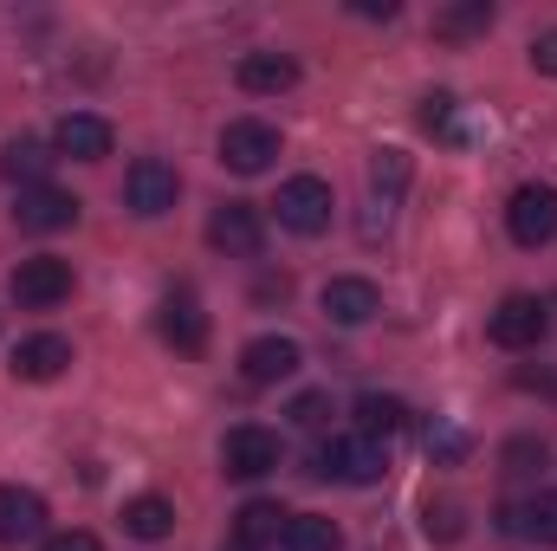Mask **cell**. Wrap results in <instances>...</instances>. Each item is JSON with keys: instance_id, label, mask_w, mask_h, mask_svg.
Instances as JSON below:
<instances>
[{"instance_id": "cell-1", "label": "cell", "mask_w": 557, "mask_h": 551, "mask_svg": "<svg viewBox=\"0 0 557 551\" xmlns=\"http://www.w3.org/2000/svg\"><path fill=\"white\" fill-rule=\"evenodd\" d=\"M311 474L318 480H344V487H376L389 474V448L370 441V434H331V441H318Z\"/></svg>"}, {"instance_id": "cell-2", "label": "cell", "mask_w": 557, "mask_h": 551, "mask_svg": "<svg viewBox=\"0 0 557 551\" xmlns=\"http://www.w3.org/2000/svg\"><path fill=\"white\" fill-rule=\"evenodd\" d=\"M545 331H552V311H545V298H532V292L499 298V311L486 318V338H493L499 351H539Z\"/></svg>"}, {"instance_id": "cell-3", "label": "cell", "mask_w": 557, "mask_h": 551, "mask_svg": "<svg viewBox=\"0 0 557 551\" xmlns=\"http://www.w3.org/2000/svg\"><path fill=\"white\" fill-rule=\"evenodd\" d=\"M278 228H292V234H324L331 228V182L324 175H292L285 188H278Z\"/></svg>"}, {"instance_id": "cell-4", "label": "cell", "mask_w": 557, "mask_h": 551, "mask_svg": "<svg viewBox=\"0 0 557 551\" xmlns=\"http://www.w3.org/2000/svg\"><path fill=\"white\" fill-rule=\"evenodd\" d=\"M506 234H512L519 247L557 241V188L552 182H525V188L506 201Z\"/></svg>"}, {"instance_id": "cell-5", "label": "cell", "mask_w": 557, "mask_h": 551, "mask_svg": "<svg viewBox=\"0 0 557 551\" xmlns=\"http://www.w3.org/2000/svg\"><path fill=\"white\" fill-rule=\"evenodd\" d=\"M278 434L273 428H260V421H240V428H227V441H221V467L234 474V480H267L278 467Z\"/></svg>"}, {"instance_id": "cell-6", "label": "cell", "mask_w": 557, "mask_h": 551, "mask_svg": "<svg viewBox=\"0 0 557 551\" xmlns=\"http://www.w3.org/2000/svg\"><path fill=\"white\" fill-rule=\"evenodd\" d=\"M208 241H214L227 260H260V247H267V221H260L253 201H221V208L208 215Z\"/></svg>"}, {"instance_id": "cell-7", "label": "cell", "mask_w": 557, "mask_h": 551, "mask_svg": "<svg viewBox=\"0 0 557 551\" xmlns=\"http://www.w3.org/2000/svg\"><path fill=\"white\" fill-rule=\"evenodd\" d=\"M273 156H278V131L260 124V118H234V124L221 131V162H227L234 175H267Z\"/></svg>"}, {"instance_id": "cell-8", "label": "cell", "mask_w": 557, "mask_h": 551, "mask_svg": "<svg viewBox=\"0 0 557 551\" xmlns=\"http://www.w3.org/2000/svg\"><path fill=\"white\" fill-rule=\"evenodd\" d=\"M175 195H182V175H175L162 156L131 162V175H124V201H131V215L156 221V215H169V208H175Z\"/></svg>"}, {"instance_id": "cell-9", "label": "cell", "mask_w": 557, "mask_h": 551, "mask_svg": "<svg viewBox=\"0 0 557 551\" xmlns=\"http://www.w3.org/2000/svg\"><path fill=\"white\" fill-rule=\"evenodd\" d=\"M7 292H13L26 311H52V305L72 292V267H65V260H52V254H33V260H20V267H13Z\"/></svg>"}, {"instance_id": "cell-10", "label": "cell", "mask_w": 557, "mask_h": 551, "mask_svg": "<svg viewBox=\"0 0 557 551\" xmlns=\"http://www.w3.org/2000/svg\"><path fill=\"white\" fill-rule=\"evenodd\" d=\"M13 221H20L26 234H59V228H72V221H78V195H65V188H52V182L20 188Z\"/></svg>"}, {"instance_id": "cell-11", "label": "cell", "mask_w": 557, "mask_h": 551, "mask_svg": "<svg viewBox=\"0 0 557 551\" xmlns=\"http://www.w3.org/2000/svg\"><path fill=\"white\" fill-rule=\"evenodd\" d=\"M162 338L182 351V357H195V351H208V311H201V298L188 292V285H175L169 298H162Z\"/></svg>"}, {"instance_id": "cell-12", "label": "cell", "mask_w": 557, "mask_h": 551, "mask_svg": "<svg viewBox=\"0 0 557 551\" xmlns=\"http://www.w3.org/2000/svg\"><path fill=\"white\" fill-rule=\"evenodd\" d=\"M298 364H305V351H298V338H253L247 351H240V377L247 383H285V377H298Z\"/></svg>"}, {"instance_id": "cell-13", "label": "cell", "mask_w": 557, "mask_h": 551, "mask_svg": "<svg viewBox=\"0 0 557 551\" xmlns=\"http://www.w3.org/2000/svg\"><path fill=\"white\" fill-rule=\"evenodd\" d=\"M65 364H72V344H65L59 331H39V338H20V344H13V364H7V370H13L20 383H52Z\"/></svg>"}, {"instance_id": "cell-14", "label": "cell", "mask_w": 557, "mask_h": 551, "mask_svg": "<svg viewBox=\"0 0 557 551\" xmlns=\"http://www.w3.org/2000/svg\"><path fill=\"white\" fill-rule=\"evenodd\" d=\"M52 149L72 156V162H104L111 156V124L91 118V111H65L59 131H52Z\"/></svg>"}, {"instance_id": "cell-15", "label": "cell", "mask_w": 557, "mask_h": 551, "mask_svg": "<svg viewBox=\"0 0 557 551\" xmlns=\"http://www.w3.org/2000/svg\"><path fill=\"white\" fill-rule=\"evenodd\" d=\"M318 305H324L331 325H370V318L383 311V292H376L370 279H331V285L318 292Z\"/></svg>"}, {"instance_id": "cell-16", "label": "cell", "mask_w": 557, "mask_h": 551, "mask_svg": "<svg viewBox=\"0 0 557 551\" xmlns=\"http://www.w3.org/2000/svg\"><path fill=\"white\" fill-rule=\"evenodd\" d=\"M46 532V500L33 487H0V546H26Z\"/></svg>"}, {"instance_id": "cell-17", "label": "cell", "mask_w": 557, "mask_h": 551, "mask_svg": "<svg viewBox=\"0 0 557 551\" xmlns=\"http://www.w3.org/2000/svg\"><path fill=\"white\" fill-rule=\"evenodd\" d=\"M234 78H240L247 98H278V91L298 85V59H292V52H247Z\"/></svg>"}, {"instance_id": "cell-18", "label": "cell", "mask_w": 557, "mask_h": 551, "mask_svg": "<svg viewBox=\"0 0 557 551\" xmlns=\"http://www.w3.org/2000/svg\"><path fill=\"white\" fill-rule=\"evenodd\" d=\"M285 519H292V513H285L278 500H247V506L234 513V539L260 551V546H273V539H285Z\"/></svg>"}, {"instance_id": "cell-19", "label": "cell", "mask_w": 557, "mask_h": 551, "mask_svg": "<svg viewBox=\"0 0 557 551\" xmlns=\"http://www.w3.org/2000/svg\"><path fill=\"white\" fill-rule=\"evenodd\" d=\"M506 532H512V539L557 546V493H532L525 506H506Z\"/></svg>"}, {"instance_id": "cell-20", "label": "cell", "mask_w": 557, "mask_h": 551, "mask_svg": "<svg viewBox=\"0 0 557 551\" xmlns=\"http://www.w3.org/2000/svg\"><path fill=\"white\" fill-rule=\"evenodd\" d=\"M493 20H499L493 0H460V7H441V13H434V39H454V46H460V39L493 33Z\"/></svg>"}, {"instance_id": "cell-21", "label": "cell", "mask_w": 557, "mask_h": 551, "mask_svg": "<svg viewBox=\"0 0 557 551\" xmlns=\"http://www.w3.org/2000/svg\"><path fill=\"white\" fill-rule=\"evenodd\" d=\"M357 428L370 434V441H389V434H403L409 428V403L403 396H357Z\"/></svg>"}, {"instance_id": "cell-22", "label": "cell", "mask_w": 557, "mask_h": 551, "mask_svg": "<svg viewBox=\"0 0 557 551\" xmlns=\"http://www.w3.org/2000/svg\"><path fill=\"white\" fill-rule=\"evenodd\" d=\"M46 162H52L46 143H33V137H13L7 149H0V175L20 182V188H39V182H46Z\"/></svg>"}, {"instance_id": "cell-23", "label": "cell", "mask_w": 557, "mask_h": 551, "mask_svg": "<svg viewBox=\"0 0 557 551\" xmlns=\"http://www.w3.org/2000/svg\"><path fill=\"white\" fill-rule=\"evenodd\" d=\"M403 188H409V156H403V149H376V162H370V195H376L383 221H389V208H396Z\"/></svg>"}, {"instance_id": "cell-24", "label": "cell", "mask_w": 557, "mask_h": 551, "mask_svg": "<svg viewBox=\"0 0 557 551\" xmlns=\"http://www.w3.org/2000/svg\"><path fill=\"white\" fill-rule=\"evenodd\" d=\"M169 526H175V506H169L162 493H137V500L124 506V532H131V539H169Z\"/></svg>"}, {"instance_id": "cell-25", "label": "cell", "mask_w": 557, "mask_h": 551, "mask_svg": "<svg viewBox=\"0 0 557 551\" xmlns=\"http://www.w3.org/2000/svg\"><path fill=\"white\" fill-rule=\"evenodd\" d=\"M278 546H285V551H337L344 539H337V526H331V519H318V513H292Z\"/></svg>"}, {"instance_id": "cell-26", "label": "cell", "mask_w": 557, "mask_h": 551, "mask_svg": "<svg viewBox=\"0 0 557 551\" xmlns=\"http://www.w3.org/2000/svg\"><path fill=\"white\" fill-rule=\"evenodd\" d=\"M421 526H428V539H441V546H454V539L467 532V519H460V506H454V500H441V506L428 500V513H421Z\"/></svg>"}, {"instance_id": "cell-27", "label": "cell", "mask_w": 557, "mask_h": 551, "mask_svg": "<svg viewBox=\"0 0 557 551\" xmlns=\"http://www.w3.org/2000/svg\"><path fill=\"white\" fill-rule=\"evenodd\" d=\"M292 421H298V428H324V421H331V396H324V390H305V396H292Z\"/></svg>"}, {"instance_id": "cell-28", "label": "cell", "mask_w": 557, "mask_h": 551, "mask_svg": "<svg viewBox=\"0 0 557 551\" xmlns=\"http://www.w3.org/2000/svg\"><path fill=\"white\" fill-rule=\"evenodd\" d=\"M428 454H434V461H460V454H467V434H460L454 421H434V428H428Z\"/></svg>"}, {"instance_id": "cell-29", "label": "cell", "mask_w": 557, "mask_h": 551, "mask_svg": "<svg viewBox=\"0 0 557 551\" xmlns=\"http://www.w3.org/2000/svg\"><path fill=\"white\" fill-rule=\"evenodd\" d=\"M545 467V441H512L506 448V474H539Z\"/></svg>"}, {"instance_id": "cell-30", "label": "cell", "mask_w": 557, "mask_h": 551, "mask_svg": "<svg viewBox=\"0 0 557 551\" xmlns=\"http://www.w3.org/2000/svg\"><path fill=\"white\" fill-rule=\"evenodd\" d=\"M421 124H428V131H447V124H454V98H447V91H428V98H421Z\"/></svg>"}, {"instance_id": "cell-31", "label": "cell", "mask_w": 557, "mask_h": 551, "mask_svg": "<svg viewBox=\"0 0 557 551\" xmlns=\"http://www.w3.org/2000/svg\"><path fill=\"white\" fill-rule=\"evenodd\" d=\"M532 72H545V78H557V26H552V33H539V39H532Z\"/></svg>"}, {"instance_id": "cell-32", "label": "cell", "mask_w": 557, "mask_h": 551, "mask_svg": "<svg viewBox=\"0 0 557 551\" xmlns=\"http://www.w3.org/2000/svg\"><path fill=\"white\" fill-rule=\"evenodd\" d=\"M39 551H104V546H98V532H59V539H46Z\"/></svg>"}, {"instance_id": "cell-33", "label": "cell", "mask_w": 557, "mask_h": 551, "mask_svg": "<svg viewBox=\"0 0 557 551\" xmlns=\"http://www.w3.org/2000/svg\"><path fill=\"white\" fill-rule=\"evenodd\" d=\"M350 13H363V20H396V0H357Z\"/></svg>"}, {"instance_id": "cell-34", "label": "cell", "mask_w": 557, "mask_h": 551, "mask_svg": "<svg viewBox=\"0 0 557 551\" xmlns=\"http://www.w3.org/2000/svg\"><path fill=\"white\" fill-rule=\"evenodd\" d=\"M221 551H253V546H240V539H234V546H221Z\"/></svg>"}]
</instances>
